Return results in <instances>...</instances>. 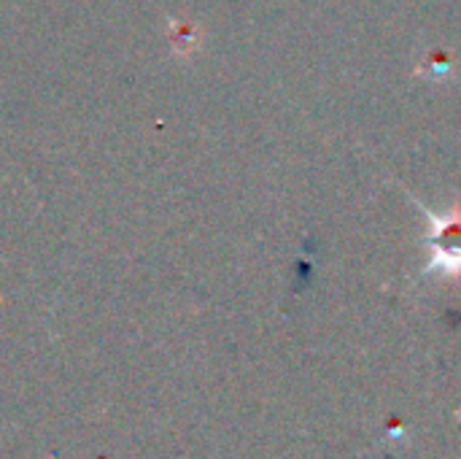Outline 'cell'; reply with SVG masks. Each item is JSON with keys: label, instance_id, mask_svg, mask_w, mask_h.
<instances>
[{"label": "cell", "instance_id": "1", "mask_svg": "<svg viewBox=\"0 0 461 459\" xmlns=\"http://www.w3.org/2000/svg\"><path fill=\"white\" fill-rule=\"evenodd\" d=\"M411 203L419 206V211L427 216L429 222V233H427V249H429V260L421 268L419 279L427 281L432 276L438 279H461V203L456 200L451 208L446 211H432L429 206L419 203V197L408 195Z\"/></svg>", "mask_w": 461, "mask_h": 459}]
</instances>
